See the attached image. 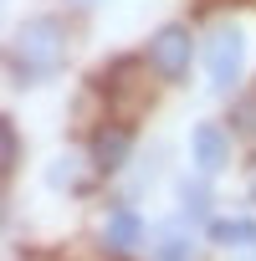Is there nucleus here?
Listing matches in <instances>:
<instances>
[{"mask_svg":"<svg viewBox=\"0 0 256 261\" xmlns=\"http://www.w3.org/2000/svg\"><path fill=\"white\" fill-rule=\"evenodd\" d=\"M62 57H67V31H62V21L36 16V21H26L21 36H16L11 77H16V82H36V77H46Z\"/></svg>","mask_w":256,"mask_h":261,"instance_id":"nucleus-1","label":"nucleus"},{"mask_svg":"<svg viewBox=\"0 0 256 261\" xmlns=\"http://www.w3.org/2000/svg\"><path fill=\"white\" fill-rule=\"evenodd\" d=\"M72 174H77V159H57V164L46 169V179H52L57 190H62V185H72Z\"/></svg>","mask_w":256,"mask_h":261,"instance_id":"nucleus-10","label":"nucleus"},{"mask_svg":"<svg viewBox=\"0 0 256 261\" xmlns=\"http://www.w3.org/2000/svg\"><path fill=\"white\" fill-rule=\"evenodd\" d=\"M139 236H144V220H139L134 210H113V215H108V225H103V241H108L113 251H128Z\"/></svg>","mask_w":256,"mask_h":261,"instance_id":"nucleus-6","label":"nucleus"},{"mask_svg":"<svg viewBox=\"0 0 256 261\" xmlns=\"http://www.w3.org/2000/svg\"><path fill=\"white\" fill-rule=\"evenodd\" d=\"M185 205H190L195 215H205V190H185Z\"/></svg>","mask_w":256,"mask_h":261,"instance_id":"nucleus-11","label":"nucleus"},{"mask_svg":"<svg viewBox=\"0 0 256 261\" xmlns=\"http://www.w3.org/2000/svg\"><path fill=\"white\" fill-rule=\"evenodd\" d=\"M128 149H134V134H128L123 123L97 128V139H92V164H97V169H118V164L128 159Z\"/></svg>","mask_w":256,"mask_h":261,"instance_id":"nucleus-5","label":"nucleus"},{"mask_svg":"<svg viewBox=\"0 0 256 261\" xmlns=\"http://www.w3.org/2000/svg\"><path fill=\"white\" fill-rule=\"evenodd\" d=\"M154 261H195V246H190V241H180V236H174V241H164V246H159V251H154Z\"/></svg>","mask_w":256,"mask_h":261,"instance_id":"nucleus-9","label":"nucleus"},{"mask_svg":"<svg viewBox=\"0 0 256 261\" xmlns=\"http://www.w3.org/2000/svg\"><path fill=\"white\" fill-rule=\"evenodd\" d=\"M210 241L215 246H256V220H210Z\"/></svg>","mask_w":256,"mask_h":261,"instance_id":"nucleus-7","label":"nucleus"},{"mask_svg":"<svg viewBox=\"0 0 256 261\" xmlns=\"http://www.w3.org/2000/svg\"><path fill=\"white\" fill-rule=\"evenodd\" d=\"M190 149H195V164H200L205 174H215V169L231 159V134H225L220 123H200L195 139H190Z\"/></svg>","mask_w":256,"mask_h":261,"instance_id":"nucleus-4","label":"nucleus"},{"mask_svg":"<svg viewBox=\"0 0 256 261\" xmlns=\"http://www.w3.org/2000/svg\"><path fill=\"white\" fill-rule=\"evenodd\" d=\"M190 57H195V36H190V26L169 21V26L154 31V41H149V67H154L159 77L180 82V77L190 72Z\"/></svg>","mask_w":256,"mask_h":261,"instance_id":"nucleus-2","label":"nucleus"},{"mask_svg":"<svg viewBox=\"0 0 256 261\" xmlns=\"http://www.w3.org/2000/svg\"><path fill=\"white\" fill-rule=\"evenodd\" d=\"M241 57H246L241 31H236L231 21H220V26L210 31V41H205V72H210V82H215L220 92L241 77Z\"/></svg>","mask_w":256,"mask_h":261,"instance_id":"nucleus-3","label":"nucleus"},{"mask_svg":"<svg viewBox=\"0 0 256 261\" xmlns=\"http://www.w3.org/2000/svg\"><path fill=\"white\" fill-rule=\"evenodd\" d=\"M16 164H21V134H16V123L6 118V123H0V169L16 174Z\"/></svg>","mask_w":256,"mask_h":261,"instance_id":"nucleus-8","label":"nucleus"}]
</instances>
